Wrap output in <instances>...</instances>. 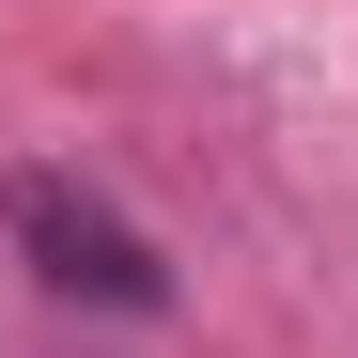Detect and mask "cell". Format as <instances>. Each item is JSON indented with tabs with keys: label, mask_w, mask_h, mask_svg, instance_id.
Returning a JSON list of instances; mask_svg holds the SVG:
<instances>
[{
	"label": "cell",
	"mask_w": 358,
	"mask_h": 358,
	"mask_svg": "<svg viewBox=\"0 0 358 358\" xmlns=\"http://www.w3.org/2000/svg\"><path fill=\"white\" fill-rule=\"evenodd\" d=\"M16 234H31V265L63 280V296H109V312H156V250H141V234L109 218V203H78L63 171H31V187H16Z\"/></svg>",
	"instance_id": "6da1fadb"
}]
</instances>
